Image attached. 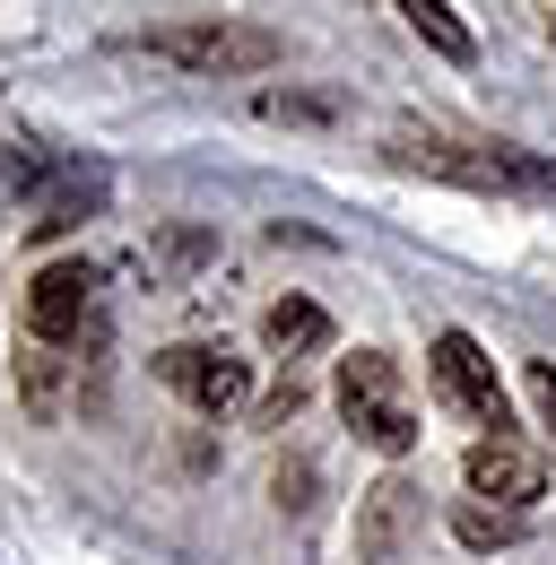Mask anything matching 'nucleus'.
<instances>
[{"mask_svg": "<svg viewBox=\"0 0 556 565\" xmlns=\"http://www.w3.org/2000/svg\"><path fill=\"white\" fill-rule=\"evenodd\" d=\"M392 157L435 174V183H461V192H504V201H556V166L531 148L479 140V131H443V122H400Z\"/></svg>", "mask_w": 556, "mask_h": 565, "instance_id": "nucleus-1", "label": "nucleus"}, {"mask_svg": "<svg viewBox=\"0 0 556 565\" xmlns=\"http://www.w3.org/2000/svg\"><path fill=\"white\" fill-rule=\"evenodd\" d=\"M139 53L192 78H253L278 62V35L270 26H235V18H201V26H148Z\"/></svg>", "mask_w": 556, "mask_h": 565, "instance_id": "nucleus-2", "label": "nucleus"}, {"mask_svg": "<svg viewBox=\"0 0 556 565\" xmlns=\"http://www.w3.org/2000/svg\"><path fill=\"white\" fill-rule=\"evenodd\" d=\"M340 418L356 426V444H374V452H409L417 444V418H409V392H400V365L383 349H356L340 356Z\"/></svg>", "mask_w": 556, "mask_h": 565, "instance_id": "nucleus-3", "label": "nucleus"}, {"mask_svg": "<svg viewBox=\"0 0 556 565\" xmlns=\"http://www.w3.org/2000/svg\"><path fill=\"white\" fill-rule=\"evenodd\" d=\"M426 374H435V401H443L452 418H470L479 435H513L504 383H495V356H487L470 331H435V349H426Z\"/></svg>", "mask_w": 556, "mask_h": 565, "instance_id": "nucleus-4", "label": "nucleus"}, {"mask_svg": "<svg viewBox=\"0 0 556 565\" xmlns=\"http://www.w3.org/2000/svg\"><path fill=\"white\" fill-rule=\"evenodd\" d=\"M157 383L174 401H192L201 418H235L253 401V365L226 349V340H174V349H157Z\"/></svg>", "mask_w": 556, "mask_h": 565, "instance_id": "nucleus-5", "label": "nucleus"}, {"mask_svg": "<svg viewBox=\"0 0 556 565\" xmlns=\"http://www.w3.org/2000/svg\"><path fill=\"white\" fill-rule=\"evenodd\" d=\"M461 479L479 504H504V513H531L539 495H548V461L522 444V435H479L470 452H461Z\"/></svg>", "mask_w": 556, "mask_h": 565, "instance_id": "nucleus-6", "label": "nucleus"}, {"mask_svg": "<svg viewBox=\"0 0 556 565\" xmlns=\"http://www.w3.org/2000/svg\"><path fill=\"white\" fill-rule=\"evenodd\" d=\"M96 322V270L87 262H44L35 287H26V331L44 340V349H62Z\"/></svg>", "mask_w": 556, "mask_h": 565, "instance_id": "nucleus-7", "label": "nucleus"}, {"mask_svg": "<svg viewBox=\"0 0 556 565\" xmlns=\"http://www.w3.org/2000/svg\"><path fill=\"white\" fill-rule=\"evenodd\" d=\"M409 531H417V488L409 479H374V488L356 495V557L365 565H392L409 548Z\"/></svg>", "mask_w": 556, "mask_h": 565, "instance_id": "nucleus-8", "label": "nucleus"}, {"mask_svg": "<svg viewBox=\"0 0 556 565\" xmlns=\"http://www.w3.org/2000/svg\"><path fill=\"white\" fill-rule=\"evenodd\" d=\"M261 340H270L278 356H322L331 349V313H322L313 296H278L270 313H261Z\"/></svg>", "mask_w": 556, "mask_h": 565, "instance_id": "nucleus-9", "label": "nucleus"}, {"mask_svg": "<svg viewBox=\"0 0 556 565\" xmlns=\"http://www.w3.org/2000/svg\"><path fill=\"white\" fill-rule=\"evenodd\" d=\"M400 18H409V26L435 44V53H443V62H470V53H479V44H470V26L452 18V0H400Z\"/></svg>", "mask_w": 556, "mask_h": 565, "instance_id": "nucleus-10", "label": "nucleus"}, {"mask_svg": "<svg viewBox=\"0 0 556 565\" xmlns=\"http://www.w3.org/2000/svg\"><path fill=\"white\" fill-rule=\"evenodd\" d=\"M18 383H26V409H35V418H62V356L44 349V340L18 349Z\"/></svg>", "mask_w": 556, "mask_h": 565, "instance_id": "nucleus-11", "label": "nucleus"}, {"mask_svg": "<svg viewBox=\"0 0 556 565\" xmlns=\"http://www.w3.org/2000/svg\"><path fill=\"white\" fill-rule=\"evenodd\" d=\"M452 531H461V548H513V540H522V513H504V504H461Z\"/></svg>", "mask_w": 556, "mask_h": 565, "instance_id": "nucleus-12", "label": "nucleus"}, {"mask_svg": "<svg viewBox=\"0 0 556 565\" xmlns=\"http://www.w3.org/2000/svg\"><path fill=\"white\" fill-rule=\"evenodd\" d=\"M209 253H217V235H201V226H174V235H157V253H148V262H157L165 279H183V270H201Z\"/></svg>", "mask_w": 556, "mask_h": 565, "instance_id": "nucleus-13", "label": "nucleus"}, {"mask_svg": "<svg viewBox=\"0 0 556 565\" xmlns=\"http://www.w3.org/2000/svg\"><path fill=\"white\" fill-rule=\"evenodd\" d=\"M261 114H270V122H331L340 105H331V96H304V87H261Z\"/></svg>", "mask_w": 556, "mask_h": 565, "instance_id": "nucleus-14", "label": "nucleus"}, {"mask_svg": "<svg viewBox=\"0 0 556 565\" xmlns=\"http://www.w3.org/2000/svg\"><path fill=\"white\" fill-rule=\"evenodd\" d=\"M522 392H531V409H539V426L556 435V365H531V374H522Z\"/></svg>", "mask_w": 556, "mask_h": 565, "instance_id": "nucleus-15", "label": "nucleus"}, {"mask_svg": "<svg viewBox=\"0 0 556 565\" xmlns=\"http://www.w3.org/2000/svg\"><path fill=\"white\" fill-rule=\"evenodd\" d=\"M296 409H304V383H296V374H287V383H278L270 401H261V418H270V426H287V418H296Z\"/></svg>", "mask_w": 556, "mask_h": 565, "instance_id": "nucleus-16", "label": "nucleus"}]
</instances>
